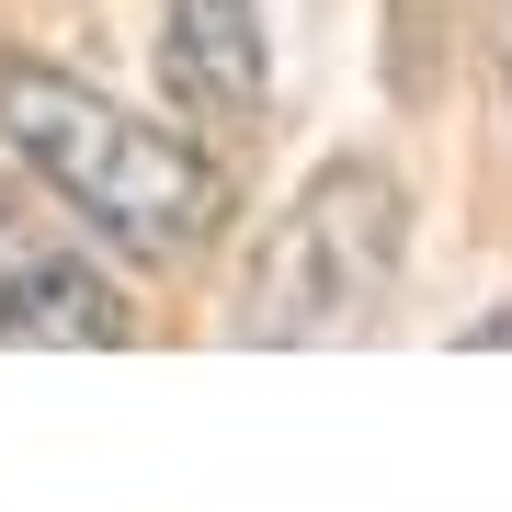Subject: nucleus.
Listing matches in <instances>:
<instances>
[{
    "label": "nucleus",
    "mask_w": 512,
    "mask_h": 512,
    "mask_svg": "<svg viewBox=\"0 0 512 512\" xmlns=\"http://www.w3.org/2000/svg\"><path fill=\"white\" fill-rule=\"evenodd\" d=\"M399 251H410V205L376 160L308 171L239 285V342H365L399 296Z\"/></svg>",
    "instance_id": "2"
},
{
    "label": "nucleus",
    "mask_w": 512,
    "mask_h": 512,
    "mask_svg": "<svg viewBox=\"0 0 512 512\" xmlns=\"http://www.w3.org/2000/svg\"><path fill=\"white\" fill-rule=\"evenodd\" d=\"M160 69L183 114L205 137H251L262 114V80H274V46H262V0H171L160 23Z\"/></svg>",
    "instance_id": "4"
},
{
    "label": "nucleus",
    "mask_w": 512,
    "mask_h": 512,
    "mask_svg": "<svg viewBox=\"0 0 512 512\" xmlns=\"http://www.w3.org/2000/svg\"><path fill=\"white\" fill-rule=\"evenodd\" d=\"M0 342H46V353L126 342V296L69 239V217H46L23 183H0Z\"/></svg>",
    "instance_id": "3"
},
{
    "label": "nucleus",
    "mask_w": 512,
    "mask_h": 512,
    "mask_svg": "<svg viewBox=\"0 0 512 512\" xmlns=\"http://www.w3.org/2000/svg\"><path fill=\"white\" fill-rule=\"evenodd\" d=\"M0 137H12V160L126 262H160L171 274V262H194L205 239H217V171L194 160V137L148 126V114H126L114 92H92V80H69V69L0 57Z\"/></svg>",
    "instance_id": "1"
}]
</instances>
